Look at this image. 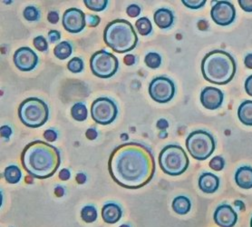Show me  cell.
Listing matches in <instances>:
<instances>
[{
    "mask_svg": "<svg viewBox=\"0 0 252 227\" xmlns=\"http://www.w3.org/2000/svg\"><path fill=\"white\" fill-rule=\"evenodd\" d=\"M108 169L113 180L120 187L138 189L146 186L155 176V156L142 144L126 143L112 152Z\"/></svg>",
    "mask_w": 252,
    "mask_h": 227,
    "instance_id": "cell-1",
    "label": "cell"
},
{
    "mask_svg": "<svg viewBox=\"0 0 252 227\" xmlns=\"http://www.w3.org/2000/svg\"><path fill=\"white\" fill-rule=\"evenodd\" d=\"M21 163L30 176L37 179H46L58 170L61 165V155L56 147L35 140L24 149Z\"/></svg>",
    "mask_w": 252,
    "mask_h": 227,
    "instance_id": "cell-2",
    "label": "cell"
},
{
    "mask_svg": "<svg viewBox=\"0 0 252 227\" xmlns=\"http://www.w3.org/2000/svg\"><path fill=\"white\" fill-rule=\"evenodd\" d=\"M201 72L208 82L215 85H227L235 76V60L227 52L213 50L202 59Z\"/></svg>",
    "mask_w": 252,
    "mask_h": 227,
    "instance_id": "cell-3",
    "label": "cell"
},
{
    "mask_svg": "<svg viewBox=\"0 0 252 227\" xmlns=\"http://www.w3.org/2000/svg\"><path fill=\"white\" fill-rule=\"evenodd\" d=\"M103 40L112 50L122 54L136 46L138 37L131 23L126 19H115L105 27Z\"/></svg>",
    "mask_w": 252,
    "mask_h": 227,
    "instance_id": "cell-4",
    "label": "cell"
},
{
    "mask_svg": "<svg viewBox=\"0 0 252 227\" xmlns=\"http://www.w3.org/2000/svg\"><path fill=\"white\" fill-rule=\"evenodd\" d=\"M189 157L184 148L177 145H169L161 150L159 165L163 173L169 176H181L189 166Z\"/></svg>",
    "mask_w": 252,
    "mask_h": 227,
    "instance_id": "cell-5",
    "label": "cell"
},
{
    "mask_svg": "<svg viewBox=\"0 0 252 227\" xmlns=\"http://www.w3.org/2000/svg\"><path fill=\"white\" fill-rule=\"evenodd\" d=\"M49 110L46 103L37 97H30L20 104L18 116L24 125L37 128L45 125L48 120Z\"/></svg>",
    "mask_w": 252,
    "mask_h": 227,
    "instance_id": "cell-6",
    "label": "cell"
},
{
    "mask_svg": "<svg viewBox=\"0 0 252 227\" xmlns=\"http://www.w3.org/2000/svg\"><path fill=\"white\" fill-rule=\"evenodd\" d=\"M186 148L193 158L204 161L215 150L214 137L206 131H193L186 139Z\"/></svg>",
    "mask_w": 252,
    "mask_h": 227,
    "instance_id": "cell-7",
    "label": "cell"
},
{
    "mask_svg": "<svg viewBox=\"0 0 252 227\" xmlns=\"http://www.w3.org/2000/svg\"><path fill=\"white\" fill-rule=\"evenodd\" d=\"M119 61L115 55L102 49L95 52L90 59L93 74L100 78H109L117 72Z\"/></svg>",
    "mask_w": 252,
    "mask_h": 227,
    "instance_id": "cell-8",
    "label": "cell"
},
{
    "mask_svg": "<svg viewBox=\"0 0 252 227\" xmlns=\"http://www.w3.org/2000/svg\"><path fill=\"white\" fill-rule=\"evenodd\" d=\"M118 114V108L114 101L107 97H100L93 102L91 115L94 122L100 125H109Z\"/></svg>",
    "mask_w": 252,
    "mask_h": 227,
    "instance_id": "cell-9",
    "label": "cell"
},
{
    "mask_svg": "<svg viewBox=\"0 0 252 227\" xmlns=\"http://www.w3.org/2000/svg\"><path fill=\"white\" fill-rule=\"evenodd\" d=\"M149 94L155 102L168 103L175 95V85L168 77L158 76L150 83Z\"/></svg>",
    "mask_w": 252,
    "mask_h": 227,
    "instance_id": "cell-10",
    "label": "cell"
},
{
    "mask_svg": "<svg viewBox=\"0 0 252 227\" xmlns=\"http://www.w3.org/2000/svg\"><path fill=\"white\" fill-rule=\"evenodd\" d=\"M211 16L219 26H229L235 20V7L229 1H218L212 6Z\"/></svg>",
    "mask_w": 252,
    "mask_h": 227,
    "instance_id": "cell-11",
    "label": "cell"
},
{
    "mask_svg": "<svg viewBox=\"0 0 252 227\" xmlns=\"http://www.w3.org/2000/svg\"><path fill=\"white\" fill-rule=\"evenodd\" d=\"M86 16L81 9L72 7L63 13V27L70 33L76 34L84 30L86 25Z\"/></svg>",
    "mask_w": 252,
    "mask_h": 227,
    "instance_id": "cell-12",
    "label": "cell"
},
{
    "mask_svg": "<svg viewBox=\"0 0 252 227\" xmlns=\"http://www.w3.org/2000/svg\"><path fill=\"white\" fill-rule=\"evenodd\" d=\"M14 63L20 71L29 72L36 67L38 63V57L30 47L24 46L18 48L15 52Z\"/></svg>",
    "mask_w": 252,
    "mask_h": 227,
    "instance_id": "cell-13",
    "label": "cell"
},
{
    "mask_svg": "<svg viewBox=\"0 0 252 227\" xmlns=\"http://www.w3.org/2000/svg\"><path fill=\"white\" fill-rule=\"evenodd\" d=\"M223 93L216 87L207 86L201 93V105L209 110H216L223 102Z\"/></svg>",
    "mask_w": 252,
    "mask_h": 227,
    "instance_id": "cell-14",
    "label": "cell"
},
{
    "mask_svg": "<svg viewBox=\"0 0 252 227\" xmlns=\"http://www.w3.org/2000/svg\"><path fill=\"white\" fill-rule=\"evenodd\" d=\"M213 219L220 227H233L238 221V216L229 204H221L214 212Z\"/></svg>",
    "mask_w": 252,
    "mask_h": 227,
    "instance_id": "cell-15",
    "label": "cell"
},
{
    "mask_svg": "<svg viewBox=\"0 0 252 227\" xmlns=\"http://www.w3.org/2000/svg\"><path fill=\"white\" fill-rule=\"evenodd\" d=\"M220 188V179L212 173H203L199 178V188L203 193H215Z\"/></svg>",
    "mask_w": 252,
    "mask_h": 227,
    "instance_id": "cell-16",
    "label": "cell"
},
{
    "mask_svg": "<svg viewBox=\"0 0 252 227\" xmlns=\"http://www.w3.org/2000/svg\"><path fill=\"white\" fill-rule=\"evenodd\" d=\"M122 215H123V211L118 204L115 203H108L103 205L102 209V217L105 223L114 225L115 223L120 221Z\"/></svg>",
    "mask_w": 252,
    "mask_h": 227,
    "instance_id": "cell-17",
    "label": "cell"
},
{
    "mask_svg": "<svg viewBox=\"0 0 252 227\" xmlns=\"http://www.w3.org/2000/svg\"><path fill=\"white\" fill-rule=\"evenodd\" d=\"M235 182L242 189L252 188V167L247 165L240 167L236 172Z\"/></svg>",
    "mask_w": 252,
    "mask_h": 227,
    "instance_id": "cell-18",
    "label": "cell"
},
{
    "mask_svg": "<svg viewBox=\"0 0 252 227\" xmlns=\"http://www.w3.org/2000/svg\"><path fill=\"white\" fill-rule=\"evenodd\" d=\"M155 22L160 29H166L172 27L174 20L172 12L168 8H160L156 10L154 15Z\"/></svg>",
    "mask_w": 252,
    "mask_h": 227,
    "instance_id": "cell-19",
    "label": "cell"
},
{
    "mask_svg": "<svg viewBox=\"0 0 252 227\" xmlns=\"http://www.w3.org/2000/svg\"><path fill=\"white\" fill-rule=\"evenodd\" d=\"M239 119L243 125L252 126V101L246 100L241 103L238 109Z\"/></svg>",
    "mask_w": 252,
    "mask_h": 227,
    "instance_id": "cell-20",
    "label": "cell"
},
{
    "mask_svg": "<svg viewBox=\"0 0 252 227\" xmlns=\"http://www.w3.org/2000/svg\"><path fill=\"white\" fill-rule=\"evenodd\" d=\"M191 208V203L189 199L184 195H180L172 201V209L173 211L181 216H184L188 214Z\"/></svg>",
    "mask_w": 252,
    "mask_h": 227,
    "instance_id": "cell-21",
    "label": "cell"
},
{
    "mask_svg": "<svg viewBox=\"0 0 252 227\" xmlns=\"http://www.w3.org/2000/svg\"><path fill=\"white\" fill-rule=\"evenodd\" d=\"M72 53H73V47L71 44L66 41L60 42L54 48V55L58 57V59H61V60L68 58L72 55Z\"/></svg>",
    "mask_w": 252,
    "mask_h": 227,
    "instance_id": "cell-22",
    "label": "cell"
},
{
    "mask_svg": "<svg viewBox=\"0 0 252 227\" xmlns=\"http://www.w3.org/2000/svg\"><path fill=\"white\" fill-rule=\"evenodd\" d=\"M4 177L9 184H17L22 177V173L17 165H9L4 171Z\"/></svg>",
    "mask_w": 252,
    "mask_h": 227,
    "instance_id": "cell-23",
    "label": "cell"
},
{
    "mask_svg": "<svg viewBox=\"0 0 252 227\" xmlns=\"http://www.w3.org/2000/svg\"><path fill=\"white\" fill-rule=\"evenodd\" d=\"M71 114L75 121H78V122L85 121L88 115V111L86 105L82 102L76 103L71 109Z\"/></svg>",
    "mask_w": 252,
    "mask_h": 227,
    "instance_id": "cell-24",
    "label": "cell"
},
{
    "mask_svg": "<svg viewBox=\"0 0 252 227\" xmlns=\"http://www.w3.org/2000/svg\"><path fill=\"white\" fill-rule=\"evenodd\" d=\"M135 27L141 36H148L153 31V26L147 17H141L135 22Z\"/></svg>",
    "mask_w": 252,
    "mask_h": 227,
    "instance_id": "cell-25",
    "label": "cell"
},
{
    "mask_svg": "<svg viewBox=\"0 0 252 227\" xmlns=\"http://www.w3.org/2000/svg\"><path fill=\"white\" fill-rule=\"evenodd\" d=\"M81 217L86 223H94L97 219V209L94 205H86L81 211Z\"/></svg>",
    "mask_w": 252,
    "mask_h": 227,
    "instance_id": "cell-26",
    "label": "cell"
},
{
    "mask_svg": "<svg viewBox=\"0 0 252 227\" xmlns=\"http://www.w3.org/2000/svg\"><path fill=\"white\" fill-rule=\"evenodd\" d=\"M85 5L87 8L91 9L93 11L100 12L103 11L108 4L107 0H85Z\"/></svg>",
    "mask_w": 252,
    "mask_h": 227,
    "instance_id": "cell-27",
    "label": "cell"
},
{
    "mask_svg": "<svg viewBox=\"0 0 252 227\" xmlns=\"http://www.w3.org/2000/svg\"><path fill=\"white\" fill-rule=\"evenodd\" d=\"M144 62L148 68L155 69V68H160V64H161V57L157 53L150 52L144 58Z\"/></svg>",
    "mask_w": 252,
    "mask_h": 227,
    "instance_id": "cell-28",
    "label": "cell"
},
{
    "mask_svg": "<svg viewBox=\"0 0 252 227\" xmlns=\"http://www.w3.org/2000/svg\"><path fill=\"white\" fill-rule=\"evenodd\" d=\"M23 16L28 21H36L40 17V12L35 6H27L24 9Z\"/></svg>",
    "mask_w": 252,
    "mask_h": 227,
    "instance_id": "cell-29",
    "label": "cell"
},
{
    "mask_svg": "<svg viewBox=\"0 0 252 227\" xmlns=\"http://www.w3.org/2000/svg\"><path fill=\"white\" fill-rule=\"evenodd\" d=\"M67 68L72 73H80L84 70V61L80 57H73L67 64Z\"/></svg>",
    "mask_w": 252,
    "mask_h": 227,
    "instance_id": "cell-30",
    "label": "cell"
},
{
    "mask_svg": "<svg viewBox=\"0 0 252 227\" xmlns=\"http://www.w3.org/2000/svg\"><path fill=\"white\" fill-rule=\"evenodd\" d=\"M33 44L38 51L45 52L48 49V43L43 36H38V37L34 38L33 40Z\"/></svg>",
    "mask_w": 252,
    "mask_h": 227,
    "instance_id": "cell-31",
    "label": "cell"
},
{
    "mask_svg": "<svg viewBox=\"0 0 252 227\" xmlns=\"http://www.w3.org/2000/svg\"><path fill=\"white\" fill-rule=\"evenodd\" d=\"M225 165V161L221 156H215L211 160L210 162V167L212 170L221 171L224 168Z\"/></svg>",
    "mask_w": 252,
    "mask_h": 227,
    "instance_id": "cell-32",
    "label": "cell"
},
{
    "mask_svg": "<svg viewBox=\"0 0 252 227\" xmlns=\"http://www.w3.org/2000/svg\"><path fill=\"white\" fill-rule=\"evenodd\" d=\"M183 4L191 8V9H199L206 4L205 0H183Z\"/></svg>",
    "mask_w": 252,
    "mask_h": 227,
    "instance_id": "cell-33",
    "label": "cell"
},
{
    "mask_svg": "<svg viewBox=\"0 0 252 227\" xmlns=\"http://www.w3.org/2000/svg\"><path fill=\"white\" fill-rule=\"evenodd\" d=\"M126 13L130 17H136L141 13V7L137 5H130L126 8Z\"/></svg>",
    "mask_w": 252,
    "mask_h": 227,
    "instance_id": "cell-34",
    "label": "cell"
},
{
    "mask_svg": "<svg viewBox=\"0 0 252 227\" xmlns=\"http://www.w3.org/2000/svg\"><path fill=\"white\" fill-rule=\"evenodd\" d=\"M86 23L90 28L97 27L100 23V17L95 15H87L86 16Z\"/></svg>",
    "mask_w": 252,
    "mask_h": 227,
    "instance_id": "cell-35",
    "label": "cell"
},
{
    "mask_svg": "<svg viewBox=\"0 0 252 227\" xmlns=\"http://www.w3.org/2000/svg\"><path fill=\"white\" fill-rule=\"evenodd\" d=\"M44 136H45L46 141L55 142L58 139V133L53 129H48L44 133Z\"/></svg>",
    "mask_w": 252,
    "mask_h": 227,
    "instance_id": "cell-36",
    "label": "cell"
},
{
    "mask_svg": "<svg viewBox=\"0 0 252 227\" xmlns=\"http://www.w3.org/2000/svg\"><path fill=\"white\" fill-rule=\"evenodd\" d=\"M239 4L244 11L252 13V0H239Z\"/></svg>",
    "mask_w": 252,
    "mask_h": 227,
    "instance_id": "cell-37",
    "label": "cell"
},
{
    "mask_svg": "<svg viewBox=\"0 0 252 227\" xmlns=\"http://www.w3.org/2000/svg\"><path fill=\"white\" fill-rule=\"evenodd\" d=\"M48 38L51 43H56L61 38V34L58 32V30H50L48 32Z\"/></svg>",
    "mask_w": 252,
    "mask_h": 227,
    "instance_id": "cell-38",
    "label": "cell"
},
{
    "mask_svg": "<svg viewBox=\"0 0 252 227\" xmlns=\"http://www.w3.org/2000/svg\"><path fill=\"white\" fill-rule=\"evenodd\" d=\"M47 20L51 24H57L59 21V14L57 11H50L47 15Z\"/></svg>",
    "mask_w": 252,
    "mask_h": 227,
    "instance_id": "cell-39",
    "label": "cell"
},
{
    "mask_svg": "<svg viewBox=\"0 0 252 227\" xmlns=\"http://www.w3.org/2000/svg\"><path fill=\"white\" fill-rule=\"evenodd\" d=\"M12 135V129L10 126L8 125H3L1 127V136L5 137V138H8L10 137Z\"/></svg>",
    "mask_w": 252,
    "mask_h": 227,
    "instance_id": "cell-40",
    "label": "cell"
},
{
    "mask_svg": "<svg viewBox=\"0 0 252 227\" xmlns=\"http://www.w3.org/2000/svg\"><path fill=\"white\" fill-rule=\"evenodd\" d=\"M86 136L89 140H94L97 138V131L95 130L94 128H89L86 132Z\"/></svg>",
    "mask_w": 252,
    "mask_h": 227,
    "instance_id": "cell-41",
    "label": "cell"
},
{
    "mask_svg": "<svg viewBox=\"0 0 252 227\" xmlns=\"http://www.w3.org/2000/svg\"><path fill=\"white\" fill-rule=\"evenodd\" d=\"M71 177V174H70V171L66 168H63L62 170L60 171L59 173V178L62 180V181H67L70 179Z\"/></svg>",
    "mask_w": 252,
    "mask_h": 227,
    "instance_id": "cell-42",
    "label": "cell"
},
{
    "mask_svg": "<svg viewBox=\"0 0 252 227\" xmlns=\"http://www.w3.org/2000/svg\"><path fill=\"white\" fill-rule=\"evenodd\" d=\"M245 90L248 95L252 97V75L250 76L245 81Z\"/></svg>",
    "mask_w": 252,
    "mask_h": 227,
    "instance_id": "cell-43",
    "label": "cell"
},
{
    "mask_svg": "<svg viewBox=\"0 0 252 227\" xmlns=\"http://www.w3.org/2000/svg\"><path fill=\"white\" fill-rule=\"evenodd\" d=\"M124 62L126 66H132L135 64V57L133 55H126L124 58Z\"/></svg>",
    "mask_w": 252,
    "mask_h": 227,
    "instance_id": "cell-44",
    "label": "cell"
},
{
    "mask_svg": "<svg viewBox=\"0 0 252 227\" xmlns=\"http://www.w3.org/2000/svg\"><path fill=\"white\" fill-rule=\"evenodd\" d=\"M75 180L79 185H84L86 182V176L83 173H78L75 176Z\"/></svg>",
    "mask_w": 252,
    "mask_h": 227,
    "instance_id": "cell-45",
    "label": "cell"
},
{
    "mask_svg": "<svg viewBox=\"0 0 252 227\" xmlns=\"http://www.w3.org/2000/svg\"><path fill=\"white\" fill-rule=\"evenodd\" d=\"M169 126V124L165 119H160L157 122V127L160 130H164Z\"/></svg>",
    "mask_w": 252,
    "mask_h": 227,
    "instance_id": "cell-46",
    "label": "cell"
},
{
    "mask_svg": "<svg viewBox=\"0 0 252 227\" xmlns=\"http://www.w3.org/2000/svg\"><path fill=\"white\" fill-rule=\"evenodd\" d=\"M244 64L247 68L252 69V54L247 55L245 59H244Z\"/></svg>",
    "mask_w": 252,
    "mask_h": 227,
    "instance_id": "cell-47",
    "label": "cell"
},
{
    "mask_svg": "<svg viewBox=\"0 0 252 227\" xmlns=\"http://www.w3.org/2000/svg\"><path fill=\"white\" fill-rule=\"evenodd\" d=\"M55 194L58 197H62L63 194H64V189L62 187H57V188H55Z\"/></svg>",
    "mask_w": 252,
    "mask_h": 227,
    "instance_id": "cell-48",
    "label": "cell"
},
{
    "mask_svg": "<svg viewBox=\"0 0 252 227\" xmlns=\"http://www.w3.org/2000/svg\"><path fill=\"white\" fill-rule=\"evenodd\" d=\"M119 227H130L128 225H122V226H120Z\"/></svg>",
    "mask_w": 252,
    "mask_h": 227,
    "instance_id": "cell-49",
    "label": "cell"
},
{
    "mask_svg": "<svg viewBox=\"0 0 252 227\" xmlns=\"http://www.w3.org/2000/svg\"><path fill=\"white\" fill-rule=\"evenodd\" d=\"M251 227H252V220H251Z\"/></svg>",
    "mask_w": 252,
    "mask_h": 227,
    "instance_id": "cell-50",
    "label": "cell"
}]
</instances>
